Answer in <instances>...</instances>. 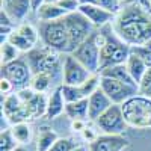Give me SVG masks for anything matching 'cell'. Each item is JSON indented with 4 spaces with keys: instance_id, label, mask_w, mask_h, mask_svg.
I'll list each match as a JSON object with an SVG mask.
<instances>
[{
    "instance_id": "6da1fadb",
    "label": "cell",
    "mask_w": 151,
    "mask_h": 151,
    "mask_svg": "<svg viewBox=\"0 0 151 151\" xmlns=\"http://www.w3.org/2000/svg\"><path fill=\"white\" fill-rule=\"evenodd\" d=\"M112 29L130 47H142L151 41V12L133 5H122L112 21Z\"/></svg>"
},
{
    "instance_id": "7a4b0ae2",
    "label": "cell",
    "mask_w": 151,
    "mask_h": 151,
    "mask_svg": "<svg viewBox=\"0 0 151 151\" xmlns=\"http://www.w3.org/2000/svg\"><path fill=\"white\" fill-rule=\"evenodd\" d=\"M100 30L104 36L103 47H101V52H100V71H103L109 67L125 64L132 53V47L116 36V33L112 29V24Z\"/></svg>"
},
{
    "instance_id": "3957f363",
    "label": "cell",
    "mask_w": 151,
    "mask_h": 151,
    "mask_svg": "<svg viewBox=\"0 0 151 151\" xmlns=\"http://www.w3.org/2000/svg\"><path fill=\"white\" fill-rule=\"evenodd\" d=\"M122 115L129 127L137 130L151 129V100L142 95H134L121 104Z\"/></svg>"
},
{
    "instance_id": "277c9868",
    "label": "cell",
    "mask_w": 151,
    "mask_h": 151,
    "mask_svg": "<svg viewBox=\"0 0 151 151\" xmlns=\"http://www.w3.org/2000/svg\"><path fill=\"white\" fill-rule=\"evenodd\" d=\"M103 41H104V36H103L101 30L95 29L89 35V38H88L85 42H82L71 53L92 74L100 73V52H101V47H103Z\"/></svg>"
},
{
    "instance_id": "5b68a950",
    "label": "cell",
    "mask_w": 151,
    "mask_h": 151,
    "mask_svg": "<svg viewBox=\"0 0 151 151\" xmlns=\"http://www.w3.org/2000/svg\"><path fill=\"white\" fill-rule=\"evenodd\" d=\"M38 33L42 44L59 53H68V32L64 18L56 21H40Z\"/></svg>"
},
{
    "instance_id": "8992f818",
    "label": "cell",
    "mask_w": 151,
    "mask_h": 151,
    "mask_svg": "<svg viewBox=\"0 0 151 151\" xmlns=\"http://www.w3.org/2000/svg\"><path fill=\"white\" fill-rule=\"evenodd\" d=\"M59 52L53 48H48L45 45L42 47H35L33 50H30L29 53H26V60L30 67L32 76L35 74H50L55 76L56 71L59 70Z\"/></svg>"
},
{
    "instance_id": "52a82bcc",
    "label": "cell",
    "mask_w": 151,
    "mask_h": 151,
    "mask_svg": "<svg viewBox=\"0 0 151 151\" xmlns=\"http://www.w3.org/2000/svg\"><path fill=\"white\" fill-rule=\"evenodd\" d=\"M64 21L68 32V53L67 55H71L82 42H85L89 38V35L95 30V27L79 11L64 17Z\"/></svg>"
},
{
    "instance_id": "ba28073f",
    "label": "cell",
    "mask_w": 151,
    "mask_h": 151,
    "mask_svg": "<svg viewBox=\"0 0 151 151\" xmlns=\"http://www.w3.org/2000/svg\"><path fill=\"white\" fill-rule=\"evenodd\" d=\"M2 77L9 80L17 91L30 86L32 71L26 59H17L11 64L2 65Z\"/></svg>"
},
{
    "instance_id": "9c48e42d",
    "label": "cell",
    "mask_w": 151,
    "mask_h": 151,
    "mask_svg": "<svg viewBox=\"0 0 151 151\" xmlns=\"http://www.w3.org/2000/svg\"><path fill=\"white\" fill-rule=\"evenodd\" d=\"M95 125L104 134H119L122 136L129 129V124L125 122L122 109L119 104H112L101 116L95 121Z\"/></svg>"
},
{
    "instance_id": "30bf717a",
    "label": "cell",
    "mask_w": 151,
    "mask_h": 151,
    "mask_svg": "<svg viewBox=\"0 0 151 151\" xmlns=\"http://www.w3.org/2000/svg\"><path fill=\"white\" fill-rule=\"evenodd\" d=\"M92 76V73L85 68L73 55H64L62 62V85L79 86L85 83Z\"/></svg>"
},
{
    "instance_id": "8fae6325",
    "label": "cell",
    "mask_w": 151,
    "mask_h": 151,
    "mask_svg": "<svg viewBox=\"0 0 151 151\" xmlns=\"http://www.w3.org/2000/svg\"><path fill=\"white\" fill-rule=\"evenodd\" d=\"M100 88L110 98L113 104H119V106L124 101H127L129 98L137 95V86H132L109 77H101V76H100Z\"/></svg>"
},
{
    "instance_id": "7c38bea8",
    "label": "cell",
    "mask_w": 151,
    "mask_h": 151,
    "mask_svg": "<svg viewBox=\"0 0 151 151\" xmlns=\"http://www.w3.org/2000/svg\"><path fill=\"white\" fill-rule=\"evenodd\" d=\"M2 115L11 122V124H17V122H29L32 121L30 113L27 106L24 104L20 97L15 94H9L5 97L3 103H2Z\"/></svg>"
},
{
    "instance_id": "4fadbf2b",
    "label": "cell",
    "mask_w": 151,
    "mask_h": 151,
    "mask_svg": "<svg viewBox=\"0 0 151 151\" xmlns=\"http://www.w3.org/2000/svg\"><path fill=\"white\" fill-rule=\"evenodd\" d=\"M62 94L67 103L80 101V100L89 98L98 88H100V74H92L85 83L79 86H68V85H60Z\"/></svg>"
},
{
    "instance_id": "5bb4252c",
    "label": "cell",
    "mask_w": 151,
    "mask_h": 151,
    "mask_svg": "<svg viewBox=\"0 0 151 151\" xmlns=\"http://www.w3.org/2000/svg\"><path fill=\"white\" fill-rule=\"evenodd\" d=\"M79 12L91 21V24L95 27V29H103L109 24H112L113 18H115V14H112L110 11L98 6V5H82Z\"/></svg>"
},
{
    "instance_id": "9a60e30c",
    "label": "cell",
    "mask_w": 151,
    "mask_h": 151,
    "mask_svg": "<svg viewBox=\"0 0 151 151\" xmlns=\"http://www.w3.org/2000/svg\"><path fill=\"white\" fill-rule=\"evenodd\" d=\"M129 147V141L119 134H100L89 144V151H122Z\"/></svg>"
},
{
    "instance_id": "2e32d148",
    "label": "cell",
    "mask_w": 151,
    "mask_h": 151,
    "mask_svg": "<svg viewBox=\"0 0 151 151\" xmlns=\"http://www.w3.org/2000/svg\"><path fill=\"white\" fill-rule=\"evenodd\" d=\"M88 101H89V121H92V122H95L113 104L110 101V98L103 92L101 88H98V89L88 98Z\"/></svg>"
},
{
    "instance_id": "e0dca14e",
    "label": "cell",
    "mask_w": 151,
    "mask_h": 151,
    "mask_svg": "<svg viewBox=\"0 0 151 151\" xmlns=\"http://www.w3.org/2000/svg\"><path fill=\"white\" fill-rule=\"evenodd\" d=\"M2 3V9L6 11V14L12 18V21H23L29 15V12L33 11L30 0H8V2Z\"/></svg>"
},
{
    "instance_id": "ac0fdd59",
    "label": "cell",
    "mask_w": 151,
    "mask_h": 151,
    "mask_svg": "<svg viewBox=\"0 0 151 151\" xmlns=\"http://www.w3.org/2000/svg\"><path fill=\"white\" fill-rule=\"evenodd\" d=\"M65 106L67 101L64 98V94H62V88H56V89L48 95L47 100V110H45V119H53L58 118L59 115L65 113Z\"/></svg>"
},
{
    "instance_id": "d6986e66",
    "label": "cell",
    "mask_w": 151,
    "mask_h": 151,
    "mask_svg": "<svg viewBox=\"0 0 151 151\" xmlns=\"http://www.w3.org/2000/svg\"><path fill=\"white\" fill-rule=\"evenodd\" d=\"M65 115L74 121V119H83V121H89V101L88 98L80 100V101H74V103H67L65 106Z\"/></svg>"
},
{
    "instance_id": "ffe728a7",
    "label": "cell",
    "mask_w": 151,
    "mask_h": 151,
    "mask_svg": "<svg viewBox=\"0 0 151 151\" xmlns=\"http://www.w3.org/2000/svg\"><path fill=\"white\" fill-rule=\"evenodd\" d=\"M125 67H127V70H129V73L132 76V79L134 80L136 85H139V82L142 80V77L145 76V73L148 70V67H147L145 62L142 60V58H139L133 52L130 53L127 62H125Z\"/></svg>"
},
{
    "instance_id": "44dd1931",
    "label": "cell",
    "mask_w": 151,
    "mask_h": 151,
    "mask_svg": "<svg viewBox=\"0 0 151 151\" xmlns=\"http://www.w3.org/2000/svg\"><path fill=\"white\" fill-rule=\"evenodd\" d=\"M100 76H101V77H109V79H113V80H118V82H124V83L132 85V86H137L134 83V80L132 79V76H130L127 67H125V64L109 67L103 71H100Z\"/></svg>"
},
{
    "instance_id": "7402d4cb",
    "label": "cell",
    "mask_w": 151,
    "mask_h": 151,
    "mask_svg": "<svg viewBox=\"0 0 151 151\" xmlns=\"http://www.w3.org/2000/svg\"><path fill=\"white\" fill-rule=\"evenodd\" d=\"M68 14L64 9H60L58 3H44L36 11V17L40 21H56V20H62Z\"/></svg>"
},
{
    "instance_id": "603a6c76",
    "label": "cell",
    "mask_w": 151,
    "mask_h": 151,
    "mask_svg": "<svg viewBox=\"0 0 151 151\" xmlns=\"http://www.w3.org/2000/svg\"><path fill=\"white\" fill-rule=\"evenodd\" d=\"M58 139L59 136L56 134V132L48 127H42L36 136V151H50Z\"/></svg>"
},
{
    "instance_id": "cb8c5ba5",
    "label": "cell",
    "mask_w": 151,
    "mask_h": 151,
    "mask_svg": "<svg viewBox=\"0 0 151 151\" xmlns=\"http://www.w3.org/2000/svg\"><path fill=\"white\" fill-rule=\"evenodd\" d=\"M12 134H14L15 141L18 145H26L32 141V127L29 122H17L11 125Z\"/></svg>"
},
{
    "instance_id": "d4e9b609",
    "label": "cell",
    "mask_w": 151,
    "mask_h": 151,
    "mask_svg": "<svg viewBox=\"0 0 151 151\" xmlns=\"http://www.w3.org/2000/svg\"><path fill=\"white\" fill-rule=\"evenodd\" d=\"M8 42H11L12 45H14L20 53H29L30 50H33L36 45L33 44V42H30L27 38H24V36H21L17 30H14L9 36H8V40H6Z\"/></svg>"
},
{
    "instance_id": "484cf974",
    "label": "cell",
    "mask_w": 151,
    "mask_h": 151,
    "mask_svg": "<svg viewBox=\"0 0 151 151\" xmlns=\"http://www.w3.org/2000/svg\"><path fill=\"white\" fill-rule=\"evenodd\" d=\"M52 80H53V76H50V74H35V76H32V80H30V86L29 88H32L35 92L44 94L48 89Z\"/></svg>"
},
{
    "instance_id": "4316f807",
    "label": "cell",
    "mask_w": 151,
    "mask_h": 151,
    "mask_svg": "<svg viewBox=\"0 0 151 151\" xmlns=\"http://www.w3.org/2000/svg\"><path fill=\"white\" fill-rule=\"evenodd\" d=\"M0 56H2V65L5 64H11V62H14L17 59H20V52L12 45L11 42L5 41L0 44Z\"/></svg>"
},
{
    "instance_id": "83f0119b",
    "label": "cell",
    "mask_w": 151,
    "mask_h": 151,
    "mask_svg": "<svg viewBox=\"0 0 151 151\" xmlns=\"http://www.w3.org/2000/svg\"><path fill=\"white\" fill-rule=\"evenodd\" d=\"M18 147V142L15 141L14 134H12L11 127L5 129L0 133V151H12Z\"/></svg>"
},
{
    "instance_id": "f1b7e54d",
    "label": "cell",
    "mask_w": 151,
    "mask_h": 151,
    "mask_svg": "<svg viewBox=\"0 0 151 151\" xmlns=\"http://www.w3.org/2000/svg\"><path fill=\"white\" fill-rule=\"evenodd\" d=\"M15 30H17L21 36L27 38V40H29L30 42H33L35 45L38 44V40H40V33H38V29H35L32 24L23 23V24H20V26L15 27Z\"/></svg>"
},
{
    "instance_id": "f546056e",
    "label": "cell",
    "mask_w": 151,
    "mask_h": 151,
    "mask_svg": "<svg viewBox=\"0 0 151 151\" xmlns=\"http://www.w3.org/2000/svg\"><path fill=\"white\" fill-rule=\"evenodd\" d=\"M137 94L151 100V68L147 70L145 76L139 82V85H137Z\"/></svg>"
},
{
    "instance_id": "4dcf8cb0",
    "label": "cell",
    "mask_w": 151,
    "mask_h": 151,
    "mask_svg": "<svg viewBox=\"0 0 151 151\" xmlns=\"http://www.w3.org/2000/svg\"><path fill=\"white\" fill-rule=\"evenodd\" d=\"M76 147V142L70 137H59V139L55 142V145L50 148V151H73Z\"/></svg>"
},
{
    "instance_id": "1f68e13d",
    "label": "cell",
    "mask_w": 151,
    "mask_h": 151,
    "mask_svg": "<svg viewBox=\"0 0 151 151\" xmlns=\"http://www.w3.org/2000/svg\"><path fill=\"white\" fill-rule=\"evenodd\" d=\"M95 3L98 6H101V8L110 11L112 14H116V12L121 9V6H122L121 0H95Z\"/></svg>"
},
{
    "instance_id": "d6a6232c",
    "label": "cell",
    "mask_w": 151,
    "mask_h": 151,
    "mask_svg": "<svg viewBox=\"0 0 151 151\" xmlns=\"http://www.w3.org/2000/svg\"><path fill=\"white\" fill-rule=\"evenodd\" d=\"M58 6L64 9L67 14H73V12H77L80 9L79 0H60V2H58Z\"/></svg>"
},
{
    "instance_id": "836d02e7",
    "label": "cell",
    "mask_w": 151,
    "mask_h": 151,
    "mask_svg": "<svg viewBox=\"0 0 151 151\" xmlns=\"http://www.w3.org/2000/svg\"><path fill=\"white\" fill-rule=\"evenodd\" d=\"M132 52L136 53L139 58H142V60L147 64L148 68H151V50H148L147 47H132Z\"/></svg>"
},
{
    "instance_id": "e575fe53",
    "label": "cell",
    "mask_w": 151,
    "mask_h": 151,
    "mask_svg": "<svg viewBox=\"0 0 151 151\" xmlns=\"http://www.w3.org/2000/svg\"><path fill=\"white\" fill-rule=\"evenodd\" d=\"M122 5H133L137 8H142L148 12H151V0H121Z\"/></svg>"
},
{
    "instance_id": "d590c367",
    "label": "cell",
    "mask_w": 151,
    "mask_h": 151,
    "mask_svg": "<svg viewBox=\"0 0 151 151\" xmlns=\"http://www.w3.org/2000/svg\"><path fill=\"white\" fill-rule=\"evenodd\" d=\"M15 88H14V85H12L9 80H6V79H3L2 77V80H0V91H2V95H9V94H12V91H14Z\"/></svg>"
},
{
    "instance_id": "8d00e7d4",
    "label": "cell",
    "mask_w": 151,
    "mask_h": 151,
    "mask_svg": "<svg viewBox=\"0 0 151 151\" xmlns=\"http://www.w3.org/2000/svg\"><path fill=\"white\" fill-rule=\"evenodd\" d=\"M98 136H100V134H97V133H95V130H92L91 127H88V125H86V129L82 132V137H83L85 141H88L89 144H91V142H94Z\"/></svg>"
},
{
    "instance_id": "74e56055",
    "label": "cell",
    "mask_w": 151,
    "mask_h": 151,
    "mask_svg": "<svg viewBox=\"0 0 151 151\" xmlns=\"http://www.w3.org/2000/svg\"><path fill=\"white\" fill-rule=\"evenodd\" d=\"M86 125H88V122L83 121V119H74V121H71V129L74 132H80L82 133L86 129Z\"/></svg>"
},
{
    "instance_id": "f35d334b",
    "label": "cell",
    "mask_w": 151,
    "mask_h": 151,
    "mask_svg": "<svg viewBox=\"0 0 151 151\" xmlns=\"http://www.w3.org/2000/svg\"><path fill=\"white\" fill-rule=\"evenodd\" d=\"M30 2H32V9L36 12L38 9H40V6H42L45 3V0H30Z\"/></svg>"
},
{
    "instance_id": "ab89813d",
    "label": "cell",
    "mask_w": 151,
    "mask_h": 151,
    "mask_svg": "<svg viewBox=\"0 0 151 151\" xmlns=\"http://www.w3.org/2000/svg\"><path fill=\"white\" fill-rule=\"evenodd\" d=\"M79 3H80V6H82V5H94L95 0H79ZM95 5H97V3H95Z\"/></svg>"
},
{
    "instance_id": "60d3db41",
    "label": "cell",
    "mask_w": 151,
    "mask_h": 151,
    "mask_svg": "<svg viewBox=\"0 0 151 151\" xmlns=\"http://www.w3.org/2000/svg\"><path fill=\"white\" fill-rule=\"evenodd\" d=\"M73 151H89V150H88L85 145H77V147H76Z\"/></svg>"
},
{
    "instance_id": "b9f144b4",
    "label": "cell",
    "mask_w": 151,
    "mask_h": 151,
    "mask_svg": "<svg viewBox=\"0 0 151 151\" xmlns=\"http://www.w3.org/2000/svg\"><path fill=\"white\" fill-rule=\"evenodd\" d=\"M12 151H27V148L24 147V145H18L15 150H12Z\"/></svg>"
},
{
    "instance_id": "7bdbcfd3",
    "label": "cell",
    "mask_w": 151,
    "mask_h": 151,
    "mask_svg": "<svg viewBox=\"0 0 151 151\" xmlns=\"http://www.w3.org/2000/svg\"><path fill=\"white\" fill-rule=\"evenodd\" d=\"M60 0H45V3H58Z\"/></svg>"
},
{
    "instance_id": "ee69618b",
    "label": "cell",
    "mask_w": 151,
    "mask_h": 151,
    "mask_svg": "<svg viewBox=\"0 0 151 151\" xmlns=\"http://www.w3.org/2000/svg\"><path fill=\"white\" fill-rule=\"evenodd\" d=\"M144 47H147L148 50H151V41H148V42H147V44H145Z\"/></svg>"
},
{
    "instance_id": "f6af8a7d",
    "label": "cell",
    "mask_w": 151,
    "mask_h": 151,
    "mask_svg": "<svg viewBox=\"0 0 151 151\" xmlns=\"http://www.w3.org/2000/svg\"><path fill=\"white\" fill-rule=\"evenodd\" d=\"M2 2H8V0H2Z\"/></svg>"
}]
</instances>
